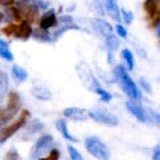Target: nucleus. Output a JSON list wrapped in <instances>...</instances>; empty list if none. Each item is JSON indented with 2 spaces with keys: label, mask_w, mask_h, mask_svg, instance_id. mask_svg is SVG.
<instances>
[{
  "label": "nucleus",
  "mask_w": 160,
  "mask_h": 160,
  "mask_svg": "<svg viewBox=\"0 0 160 160\" xmlns=\"http://www.w3.org/2000/svg\"><path fill=\"white\" fill-rule=\"evenodd\" d=\"M113 75L118 80L120 88L123 89L124 93H126L129 99H132V100H139L140 99V91L138 89L136 84L133 83L131 76L128 75L126 68H124L123 66H116L113 69Z\"/></svg>",
  "instance_id": "obj_1"
},
{
  "label": "nucleus",
  "mask_w": 160,
  "mask_h": 160,
  "mask_svg": "<svg viewBox=\"0 0 160 160\" xmlns=\"http://www.w3.org/2000/svg\"><path fill=\"white\" fill-rule=\"evenodd\" d=\"M86 149L98 160H109L111 159V152L108 147L102 142L98 136H88L84 142Z\"/></svg>",
  "instance_id": "obj_2"
},
{
  "label": "nucleus",
  "mask_w": 160,
  "mask_h": 160,
  "mask_svg": "<svg viewBox=\"0 0 160 160\" xmlns=\"http://www.w3.org/2000/svg\"><path fill=\"white\" fill-rule=\"evenodd\" d=\"M76 72H78L79 79L82 80L83 86L86 87L87 89H89V91H93L95 92L98 88L102 87V86H100V83H99V80L93 76L91 68H89V66H88L86 62H82V63L78 64Z\"/></svg>",
  "instance_id": "obj_3"
},
{
  "label": "nucleus",
  "mask_w": 160,
  "mask_h": 160,
  "mask_svg": "<svg viewBox=\"0 0 160 160\" xmlns=\"http://www.w3.org/2000/svg\"><path fill=\"white\" fill-rule=\"evenodd\" d=\"M28 118H29V111L24 109V111H22V113H20V116H19L18 120H15L13 123L8 124V126H6L4 128L0 129V144L6 143L8 139H11L13 135L16 133L19 129L27 123Z\"/></svg>",
  "instance_id": "obj_4"
},
{
  "label": "nucleus",
  "mask_w": 160,
  "mask_h": 160,
  "mask_svg": "<svg viewBox=\"0 0 160 160\" xmlns=\"http://www.w3.org/2000/svg\"><path fill=\"white\" fill-rule=\"evenodd\" d=\"M89 118L100 124H106V126H109V127L119 126V119L113 113L106 111V109H93V111H89Z\"/></svg>",
  "instance_id": "obj_5"
},
{
  "label": "nucleus",
  "mask_w": 160,
  "mask_h": 160,
  "mask_svg": "<svg viewBox=\"0 0 160 160\" xmlns=\"http://www.w3.org/2000/svg\"><path fill=\"white\" fill-rule=\"evenodd\" d=\"M52 143H53V138L51 135H44V136H42L36 142V144H35V147L32 149V153H31L32 158H38V160L40 158H43L44 155L51 149Z\"/></svg>",
  "instance_id": "obj_6"
},
{
  "label": "nucleus",
  "mask_w": 160,
  "mask_h": 160,
  "mask_svg": "<svg viewBox=\"0 0 160 160\" xmlns=\"http://www.w3.org/2000/svg\"><path fill=\"white\" fill-rule=\"evenodd\" d=\"M64 116L75 120V122H84L89 118V111L84 108H79V107H68L64 109Z\"/></svg>",
  "instance_id": "obj_7"
},
{
  "label": "nucleus",
  "mask_w": 160,
  "mask_h": 160,
  "mask_svg": "<svg viewBox=\"0 0 160 160\" xmlns=\"http://www.w3.org/2000/svg\"><path fill=\"white\" fill-rule=\"evenodd\" d=\"M20 107H22V99H20V95L18 92H9L8 93V100H7V107L6 111L8 113H11L12 116H16V113L19 112Z\"/></svg>",
  "instance_id": "obj_8"
},
{
  "label": "nucleus",
  "mask_w": 160,
  "mask_h": 160,
  "mask_svg": "<svg viewBox=\"0 0 160 160\" xmlns=\"http://www.w3.org/2000/svg\"><path fill=\"white\" fill-rule=\"evenodd\" d=\"M32 32L33 31H32L31 24L24 20V22L19 23L18 26H16V31H15L13 36L16 38V39H20V40H28L29 38H31Z\"/></svg>",
  "instance_id": "obj_9"
},
{
  "label": "nucleus",
  "mask_w": 160,
  "mask_h": 160,
  "mask_svg": "<svg viewBox=\"0 0 160 160\" xmlns=\"http://www.w3.org/2000/svg\"><path fill=\"white\" fill-rule=\"evenodd\" d=\"M103 6L106 8V11L109 13V16H111L115 22L120 23L122 15H120V8L118 6L116 0H103Z\"/></svg>",
  "instance_id": "obj_10"
},
{
  "label": "nucleus",
  "mask_w": 160,
  "mask_h": 160,
  "mask_svg": "<svg viewBox=\"0 0 160 160\" xmlns=\"http://www.w3.org/2000/svg\"><path fill=\"white\" fill-rule=\"evenodd\" d=\"M56 23H58V19H56V16H55V12L51 9V11L46 12L42 16L40 23H39V27H40V29H46V31H48V28L55 27Z\"/></svg>",
  "instance_id": "obj_11"
},
{
  "label": "nucleus",
  "mask_w": 160,
  "mask_h": 160,
  "mask_svg": "<svg viewBox=\"0 0 160 160\" xmlns=\"http://www.w3.org/2000/svg\"><path fill=\"white\" fill-rule=\"evenodd\" d=\"M92 24H93V28L96 29L100 35H103L104 38L113 33V29L111 27V24L107 23L106 20H103V19H95V20H92Z\"/></svg>",
  "instance_id": "obj_12"
},
{
  "label": "nucleus",
  "mask_w": 160,
  "mask_h": 160,
  "mask_svg": "<svg viewBox=\"0 0 160 160\" xmlns=\"http://www.w3.org/2000/svg\"><path fill=\"white\" fill-rule=\"evenodd\" d=\"M126 107L129 112H131L135 118H136L139 122H142V123H146V115H144V111H143V108L138 106L136 103H133V102H127L126 103Z\"/></svg>",
  "instance_id": "obj_13"
},
{
  "label": "nucleus",
  "mask_w": 160,
  "mask_h": 160,
  "mask_svg": "<svg viewBox=\"0 0 160 160\" xmlns=\"http://www.w3.org/2000/svg\"><path fill=\"white\" fill-rule=\"evenodd\" d=\"M31 92H32V95L36 99H39V100H43V102H46V100H49L51 99V91H49L48 88H46L44 86H35V87H32V89H31Z\"/></svg>",
  "instance_id": "obj_14"
},
{
  "label": "nucleus",
  "mask_w": 160,
  "mask_h": 160,
  "mask_svg": "<svg viewBox=\"0 0 160 160\" xmlns=\"http://www.w3.org/2000/svg\"><path fill=\"white\" fill-rule=\"evenodd\" d=\"M56 128H58V131L60 132L64 136V139H67V140H69V142H73V143H76L78 142V139L73 136V135L68 131V128H67V123L64 122V120H58L56 122Z\"/></svg>",
  "instance_id": "obj_15"
},
{
  "label": "nucleus",
  "mask_w": 160,
  "mask_h": 160,
  "mask_svg": "<svg viewBox=\"0 0 160 160\" xmlns=\"http://www.w3.org/2000/svg\"><path fill=\"white\" fill-rule=\"evenodd\" d=\"M104 39H106V46L108 48V53L113 55V52H116L119 48V39L115 36V33L108 35V36H106Z\"/></svg>",
  "instance_id": "obj_16"
},
{
  "label": "nucleus",
  "mask_w": 160,
  "mask_h": 160,
  "mask_svg": "<svg viewBox=\"0 0 160 160\" xmlns=\"http://www.w3.org/2000/svg\"><path fill=\"white\" fill-rule=\"evenodd\" d=\"M144 11L147 12L149 18H155L158 12V2L156 0H146L144 2Z\"/></svg>",
  "instance_id": "obj_17"
},
{
  "label": "nucleus",
  "mask_w": 160,
  "mask_h": 160,
  "mask_svg": "<svg viewBox=\"0 0 160 160\" xmlns=\"http://www.w3.org/2000/svg\"><path fill=\"white\" fill-rule=\"evenodd\" d=\"M12 75L13 78L18 80V82H24L28 78V73L24 68H22L20 66H13L12 67Z\"/></svg>",
  "instance_id": "obj_18"
},
{
  "label": "nucleus",
  "mask_w": 160,
  "mask_h": 160,
  "mask_svg": "<svg viewBox=\"0 0 160 160\" xmlns=\"http://www.w3.org/2000/svg\"><path fill=\"white\" fill-rule=\"evenodd\" d=\"M122 56H123V59H124V60H126V63H127V68L129 69V71H132L133 67H135V59H133L132 52L129 51V49L124 48L123 51H122Z\"/></svg>",
  "instance_id": "obj_19"
},
{
  "label": "nucleus",
  "mask_w": 160,
  "mask_h": 160,
  "mask_svg": "<svg viewBox=\"0 0 160 160\" xmlns=\"http://www.w3.org/2000/svg\"><path fill=\"white\" fill-rule=\"evenodd\" d=\"M7 92H8V78L6 72L0 71V95L6 96Z\"/></svg>",
  "instance_id": "obj_20"
},
{
  "label": "nucleus",
  "mask_w": 160,
  "mask_h": 160,
  "mask_svg": "<svg viewBox=\"0 0 160 160\" xmlns=\"http://www.w3.org/2000/svg\"><path fill=\"white\" fill-rule=\"evenodd\" d=\"M69 29H76V31H79V29H82L80 27H78V26H75V24H71V26H69V24H66V26L64 27H62V28H59L56 32L53 33V40H56V39H59L60 36H62V35L64 33V32H67V31H69Z\"/></svg>",
  "instance_id": "obj_21"
},
{
  "label": "nucleus",
  "mask_w": 160,
  "mask_h": 160,
  "mask_svg": "<svg viewBox=\"0 0 160 160\" xmlns=\"http://www.w3.org/2000/svg\"><path fill=\"white\" fill-rule=\"evenodd\" d=\"M35 38H36L38 40H40V42H51V36H49L48 31H46V29H36L35 32Z\"/></svg>",
  "instance_id": "obj_22"
},
{
  "label": "nucleus",
  "mask_w": 160,
  "mask_h": 160,
  "mask_svg": "<svg viewBox=\"0 0 160 160\" xmlns=\"http://www.w3.org/2000/svg\"><path fill=\"white\" fill-rule=\"evenodd\" d=\"M91 8L96 12L98 16H103L104 15V9H103V6H102V2H100V0H93L92 4H91Z\"/></svg>",
  "instance_id": "obj_23"
},
{
  "label": "nucleus",
  "mask_w": 160,
  "mask_h": 160,
  "mask_svg": "<svg viewBox=\"0 0 160 160\" xmlns=\"http://www.w3.org/2000/svg\"><path fill=\"white\" fill-rule=\"evenodd\" d=\"M59 158H60V151L56 148H53L48 152V155L46 158H40L39 160H59Z\"/></svg>",
  "instance_id": "obj_24"
},
{
  "label": "nucleus",
  "mask_w": 160,
  "mask_h": 160,
  "mask_svg": "<svg viewBox=\"0 0 160 160\" xmlns=\"http://www.w3.org/2000/svg\"><path fill=\"white\" fill-rule=\"evenodd\" d=\"M95 92H96V93L99 95V96H100V99H102V102H109V100L112 99L111 93H108V92L106 91V89H104V88H102V87H100V88H98V89H96V91H95Z\"/></svg>",
  "instance_id": "obj_25"
},
{
  "label": "nucleus",
  "mask_w": 160,
  "mask_h": 160,
  "mask_svg": "<svg viewBox=\"0 0 160 160\" xmlns=\"http://www.w3.org/2000/svg\"><path fill=\"white\" fill-rule=\"evenodd\" d=\"M68 152H69V156H71L72 160H84V158L80 155V152L72 146H68Z\"/></svg>",
  "instance_id": "obj_26"
},
{
  "label": "nucleus",
  "mask_w": 160,
  "mask_h": 160,
  "mask_svg": "<svg viewBox=\"0 0 160 160\" xmlns=\"http://www.w3.org/2000/svg\"><path fill=\"white\" fill-rule=\"evenodd\" d=\"M0 58L4 59V60H7V62H12V60H13V55L7 48H0Z\"/></svg>",
  "instance_id": "obj_27"
},
{
  "label": "nucleus",
  "mask_w": 160,
  "mask_h": 160,
  "mask_svg": "<svg viewBox=\"0 0 160 160\" xmlns=\"http://www.w3.org/2000/svg\"><path fill=\"white\" fill-rule=\"evenodd\" d=\"M120 15H122V18H123V20L126 22V24H131L132 23V19H133V15H132V12L131 11H127V9H122L120 11Z\"/></svg>",
  "instance_id": "obj_28"
},
{
  "label": "nucleus",
  "mask_w": 160,
  "mask_h": 160,
  "mask_svg": "<svg viewBox=\"0 0 160 160\" xmlns=\"http://www.w3.org/2000/svg\"><path fill=\"white\" fill-rule=\"evenodd\" d=\"M16 26H18V24H12V23L8 24L6 28H2V33L7 35V36H13L15 31H16Z\"/></svg>",
  "instance_id": "obj_29"
},
{
  "label": "nucleus",
  "mask_w": 160,
  "mask_h": 160,
  "mask_svg": "<svg viewBox=\"0 0 160 160\" xmlns=\"http://www.w3.org/2000/svg\"><path fill=\"white\" fill-rule=\"evenodd\" d=\"M4 160H22V159H20V155L16 149H9L6 155V158H4Z\"/></svg>",
  "instance_id": "obj_30"
},
{
  "label": "nucleus",
  "mask_w": 160,
  "mask_h": 160,
  "mask_svg": "<svg viewBox=\"0 0 160 160\" xmlns=\"http://www.w3.org/2000/svg\"><path fill=\"white\" fill-rule=\"evenodd\" d=\"M115 28H116L118 35H119L120 38H123V39H126V38H127V29L124 28L120 23H119V24H116V27H115Z\"/></svg>",
  "instance_id": "obj_31"
},
{
  "label": "nucleus",
  "mask_w": 160,
  "mask_h": 160,
  "mask_svg": "<svg viewBox=\"0 0 160 160\" xmlns=\"http://www.w3.org/2000/svg\"><path fill=\"white\" fill-rule=\"evenodd\" d=\"M140 86H142L148 93H151V86H149V83L147 82L146 79H140Z\"/></svg>",
  "instance_id": "obj_32"
},
{
  "label": "nucleus",
  "mask_w": 160,
  "mask_h": 160,
  "mask_svg": "<svg viewBox=\"0 0 160 160\" xmlns=\"http://www.w3.org/2000/svg\"><path fill=\"white\" fill-rule=\"evenodd\" d=\"M59 22H62V23H72V16H68V15H64V16H60L59 18Z\"/></svg>",
  "instance_id": "obj_33"
},
{
  "label": "nucleus",
  "mask_w": 160,
  "mask_h": 160,
  "mask_svg": "<svg viewBox=\"0 0 160 160\" xmlns=\"http://www.w3.org/2000/svg\"><path fill=\"white\" fill-rule=\"evenodd\" d=\"M153 160H160V146H156L153 151Z\"/></svg>",
  "instance_id": "obj_34"
},
{
  "label": "nucleus",
  "mask_w": 160,
  "mask_h": 160,
  "mask_svg": "<svg viewBox=\"0 0 160 160\" xmlns=\"http://www.w3.org/2000/svg\"><path fill=\"white\" fill-rule=\"evenodd\" d=\"M0 48H9V44L6 42V40H3V39H0Z\"/></svg>",
  "instance_id": "obj_35"
},
{
  "label": "nucleus",
  "mask_w": 160,
  "mask_h": 160,
  "mask_svg": "<svg viewBox=\"0 0 160 160\" xmlns=\"http://www.w3.org/2000/svg\"><path fill=\"white\" fill-rule=\"evenodd\" d=\"M3 20H4V13H0V24H2Z\"/></svg>",
  "instance_id": "obj_36"
},
{
  "label": "nucleus",
  "mask_w": 160,
  "mask_h": 160,
  "mask_svg": "<svg viewBox=\"0 0 160 160\" xmlns=\"http://www.w3.org/2000/svg\"><path fill=\"white\" fill-rule=\"evenodd\" d=\"M158 35H159V38H160V23L158 24Z\"/></svg>",
  "instance_id": "obj_37"
},
{
  "label": "nucleus",
  "mask_w": 160,
  "mask_h": 160,
  "mask_svg": "<svg viewBox=\"0 0 160 160\" xmlns=\"http://www.w3.org/2000/svg\"><path fill=\"white\" fill-rule=\"evenodd\" d=\"M155 118H156V120H158V122L160 123V115H156V116H155Z\"/></svg>",
  "instance_id": "obj_38"
},
{
  "label": "nucleus",
  "mask_w": 160,
  "mask_h": 160,
  "mask_svg": "<svg viewBox=\"0 0 160 160\" xmlns=\"http://www.w3.org/2000/svg\"><path fill=\"white\" fill-rule=\"evenodd\" d=\"M2 2H3V0H0V3H2Z\"/></svg>",
  "instance_id": "obj_39"
},
{
  "label": "nucleus",
  "mask_w": 160,
  "mask_h": 160,
  "mask_svg": "<svg viewBox=\"0 0 160 160\" xmlns=\"http://www.w3.org/2000/svg\"><path fill=\"white\" fill-rule=\"evenodd\" d=\"M156 2H160V0H156Z\"/></svg>",
  "instance_id": "obj_40"
}]
</instances>
